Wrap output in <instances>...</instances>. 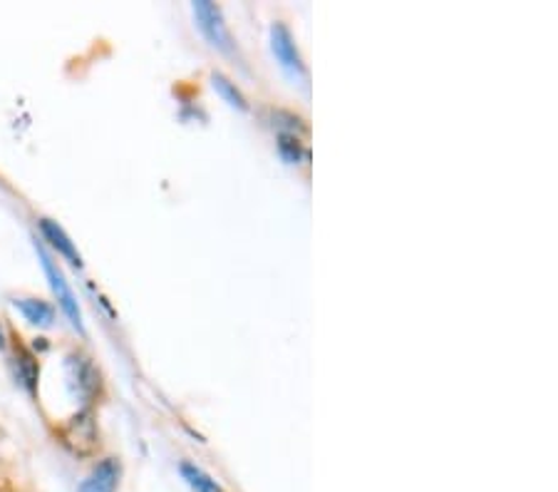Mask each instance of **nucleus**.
I'll return each mask as SVG.
<instances>
[{
    "instance_id": "f257e3e1",
    "label": "nucleus",
    "mask_w": 558,
    "mask_h": 492,
    "mask_svg": "<svg viewBox=\"0 0 558 492\" xmlns=\"http://www.w3.org/2000/svg\"><path fill=\"white\" fill-rule=\"evenodd\" d=\"M35 249H38V256H40L43 272H45V276H48L50 289H52V293H56V299H58V303H60L62 313H65V316H68V321L72 324V328H77L80 334H85V326H83V311H80L77 297H75V291L70 289V284H68V279H65V274H62V268L58 266V262H52V256L48 254V249H45L43 244H35Z\"/></svg>"
},
{
    "instance_id": "f03ea898",
    "label": "nucleus",
    "mask_w": 558,
    "mask_h": 492,
    "mask_svg": "<svg viewBox=\"0 0 558 492\" xmlns=\"http://www.w3.org/2000/svg\"><path fill=\"white\" fill-rule=\"evenodd\" d=\"M192 8L196 17V28H199L204 38L209 40L211 48L233 56V52H236V43H233L227 23H223L221 8L216 3H209V0H196Z\"/></svg>"
},
{
    "instance_id": "7ed1b4c3",
    "label": "nucleus",
    "mask_w": 558,
    "mask_h": 492,
    "mask_svg": "<svg viewBox=\"0 0 558 492\" xmlns=\"http://www.w3.org/2000/svg\"><path fill=\"white\" fill-rule=\"evenodd\" d=\"M65 379H68L72 396L85 400V403L93 400L97 388H100V373H97L95 365L89 363V358L80 356V353L68 356Z\"/></svg>"
},
{
    "instance_id": "20e7f679",
    "label": "nucleus",
    "mask_w": 558,
    "mask_h": 492,
    "mask_svg": "<svg viewBox=\"0 0 558 492\" xmlns=\"http://www.w3.org/2000/svg\"><path fill=\"white\" fill-rule=\"evenodd\" d=\"M271 50H274L278 65L283 68L286 75H291L293 80L305 77V65H303V58L299 52V45H295L291 31H288L283 23H274Z\"/></svg>"
},
{
    "instance_id": "39448f33",
    "label": "nucleus",
    "mask_w": 558,
    "mask_h": 492,
    "mask_svg": "<svg viewBox=\"0 0 558 492\" xmlns=\"http://www.w3.org/2000/svg\"><path fill=\"white\" fill-rule=\"evenodd\" d=\"M120 476H122L120 463L114 458H107L97 465V468L89 472L83 482H80L77 492H114L117 485H120Z\"/></svg>"
},
{
    "instance_id": "423d86ee",
    "label": "nucleus",
    "mask_w": 558,
    "mask_h": 492,
    "mask_svg": "<svg viewBox=\"0 0 558 492\" xmlns=\"http://www.w3.org/2000/svg\"><path fill=\"white\" fill-rule=\"evenodd\" d=\"M38 227H40V231H43L45 241H48V244H50L52 249H56V252H58L62 259H68V262H70L72 266H77V268L83 266V256H80L75 241H72V239L65 235V229H62L58 221L40 219Z\"/></svg>"
},
{
    "instance_id": "0eeeda50",
    "label": "nucleus",
    "mask_w": 558,
    "mask_h": 492,
    "mask_svg": "<svg viewBox=\"0 0 558 492\" xmlns=\"http://www.w3.org/2000/svg\"><path fill=\"white\" fill-rule=\"evenodd\" d=\"M13 307L21 311L25 321H31L33 326L50 328L52 321H56V309H52L50 303L43 299H15Z\"/></svg>"
},
{
    "instance_id": "6e6552de",
    "label": "nucleus",
    "mask_w": 558,
    "mask_h": 492,
    "mask_svg": "<svg viewBox=\"0 0 558 492\" xmlns=\"http://www.w3.org/2000/svg\"><path fill=\"white\" fill-rule=\"evenodd\" d=\"M65 441L75 447L77 453H89L95 445V423H93V416L83 413L77 416L75 420L70 423V431L65 433Z\"/></svg>"
},
{
    "instance_id": "1a4fd4ad",
    "label": "nucleus",
    "mask_w": 558,
    "mask_h": 492,
    "mask_svg": "<svg viewBox=\"0 0 558 492\" xmlns=\"http://www.w3.org/2000/svg\"><path fill=\"white\" fill-rule=\"evenodd\" d=\"M179 472H182V478L186 480V485L192 488L194 492H223V488L216 482L209 472L202 470L199 465L194 463H182L179 465Z\"/></svg>"
},
{
    "instance_id": "9d476101",
    "label": "nucleus",
    "mask_w": 558,
    "mask_h": 492,
    "mask_svg": "<svg viewBox=\"0 0 558 492\" xmlns=\"http://www.w3.org/2000/svg\"><path fill=\"white\" fill-rule=\"evenodd\" d=\"M211 85H214L216 93L221 95V100H223V103H229V105L233 107V110H239V112H248V100H246V95L241 93V89L236 87V83H231V80H229L227 75L214 73V75H211Z\"/></svg>"
},
{
    "instance_id": "9b49d317",
    "label": "nucleus",
    "mask_w": 558,
    "mask_h": 492,
    "mask_svg": "<svg viewBox=\"0 0 558 492\" xmlns=\"http://www.w3.org/2000/svg\"><path fill=\"white\" fill-rule=\"evenodd\" d=\"M13 369L21 386L28 393H35V388H38V363H35V358L25 351H17L13 358Z\"/></svg>"
},
{
    "instance_id": "f8f14e48",
    "label": "nucleus",
    "mask_w": 558,
    "mask_h": 492,
    "mask_svg": "<svg viewBox=\"0 0 558 492\" xmlns=\"http://www.w3.org/2000/svg\"><path fill=\"white\" fill-rule=\"evenodd\" d=\"M278 152H281V157L286 159L288 165H301L303 159L308 157V152H305L303 142L295 137V132L278 134Z\"/></svg>"
},
{
    "instance_id": "ddd939ff",
    "label": "nucleus",
    "mask_w": 558,
    "mask_h": 492,
    "mask_svg": "<svg viewBox=\"0 0 558 492\" xmlns=\"http://www.w3.org/2000/svg\"><path fill=\"white\" fill-rule=\"evenodd\" d=\"M3 348H5V331L0 326V351H3Z\"/></svg>"
}]
</instances>
